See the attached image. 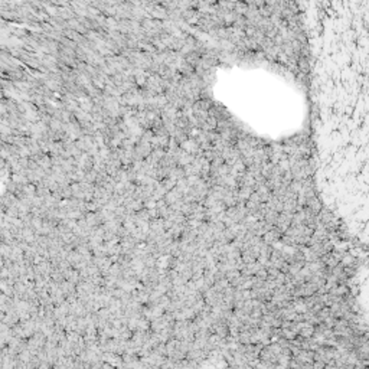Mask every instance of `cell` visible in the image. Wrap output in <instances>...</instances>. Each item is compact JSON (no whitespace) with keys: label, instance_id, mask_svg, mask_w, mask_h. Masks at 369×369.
<instances>
[{"label":"cell","instance_id":"6da1fadb","mask_svg":"<svg viewBox=\"0 0 369 369\" xmlns=\"http://www.w3.org/2000/svg\"><path fill=\"white\" fill-rule=\"evenodd\" d=\"M342 264H346V265H352V264H353V258H352V257H345V258L342 260Z\"/></svg>","mask_w":369,"mask_h":369}]
</instances>
